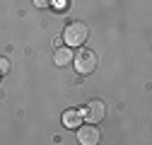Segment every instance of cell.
I'll list each match as a JSON object with an SVG mask.
<instances>
[{"label":"cell","mask_w":152,"mask_h":145,"mask_svg":"<svg viewBox=\"0 0 152 145\" xmlns=\"http://www.w3.org/2000/svg\"><path fill=\"white\" fill-rule=\"evenodd\" d=\"M10 68H12V65H10V61H7V58H0V75H7Z\"/></svg>","instance_id":"7"},{"label":"cell","mask_w":152,"mask_h":145,"mask_svg":"<svg viewBox=\"0 0 152 145\" xmlns=\"http://www.w3.org/2000/svg\"><path fill=\"white\" fill-rule=\"evenodd\" d=\"M63 123L68 126V128H77V126H82V114L77 111V109H68V111L63 114Z\"/></svg>","instance_id":"5"},{"label":"cell","mask_w":152,"mask_h":145,"mask_svg":"<svg viewBox=\"0 0 152 145\" xmlns=\"http://www.w3.org/2000/svg\"><path fill=\"white\" fill-rule=\"evenodd\" d=\"M99 140H102V131L94 123L77 126V143L80 145H99Z\"/></svg>","instance_id":"4"},{"label":"cell","mask_w":152,"mask_h":145,"mask_svg":"<svg viewBox=\"0 0 152 145\" xmlns=\"http://www.w3.org/2000/svg\"><path fill=\"white\" fill-rule=\"evenodd\" d=\"M80 114H82V119L89 121V123H99V121L106 116V106H104L102 99H92V102L85 104V109H82Z\"/></svg>","instance_id":"3"},{"label":"cell","mask_w":152,"mask_h":145,"mask_svg":"<svg viewBox=\"0 0 152 145\" xmlns=\"http://www.w3.org/2000/svg\"><path fill=\"white\" fill-rule=\"evenodd\" d=\"M87 36H89V29H87V24H82V22H70V24L65 27V31H63L65 44H68V46H77V48L87 41Z\"/></svg>","instance_id":"2"},{"label":"cell","mask_w":152,"mask_h":145,"mask_svg":"<svg viewBox=\"0 0 152 145\" xmlns=\"http://www.w3.org/2000/svg\"><path fill=\"white\" fill-rule=\"evenodd\" d=\"M53 61H56V65H68L72 61V51L70 48H58L56 56H53Z\"/></svg>","instance_id":"6"},{"label":"cell","mask_w":152,"mask_h":145,"mask_svg":"<svg viewBox=\"0 0 152 145\" xmlns=\"http://www.w3.org/2000/svg\"><path fill=\"white\" fill-rule=\"evenodd\" d=\"M72 63H75V70L80 72V75H89V72L97 70V53L89 51V48H80L77 53H72Z\"/></svg>","instance_id":"1"},{"label":"cell","mask_w":152,"mask_h":145,"mask_svg":"<svg viewBox=\"0 0 152 145\" xmlns=\"http://www.w3.org/2000/svg\"><path fill=\"white\" fill-rule=\"evenodd\" d=\"M48 3H51V0H34V5H36V7H46Z\"/></svg>","instance_id":"8"}]
</instances>
